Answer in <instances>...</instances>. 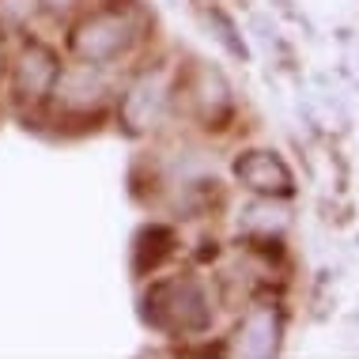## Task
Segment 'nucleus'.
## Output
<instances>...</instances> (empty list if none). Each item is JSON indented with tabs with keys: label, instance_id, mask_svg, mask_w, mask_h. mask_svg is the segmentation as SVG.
<instances>
[{
	"label": "nucleus",
	"instance_id": "1",
	"mask_svg": "<svg viewBox=\"0 0 359 359\" xmlns=\"http://www.w3.org/2000/svg\"><path fill=\"white\" fill-rule=\"evenodd\" d=\"M129 38H133V27L121 12H99L76 31V50L91 57V61H102V57L121 53L129 46Z\"/></svg>",
	"mask_w": 359,
	"mask_h": 359
},
{
	"label": "nucleus",
	"instance_id": "3",
	"mask_svg": "<svg viewBox=\"0 0 359 359\" xmlns=\"http://www.w3.org/2000/svg\"><path fill=\"white\" fill-rule=\"evenodd\" d=\"M46 8H53V12H65V8H72L76 0H42Z\"/></svg>",
	"mask_w": 359,
	"mask_h": 359
},
{
	"label": "nucleus",
	"instance_id": "2",
	"mask_svg": "<svg viewBox=\"0 0 359 359\" xmlns=\"http://www.w3.org/2000/svg\"><path fill=\"white\" fill-rule=\"evenodd\" d=\"M238 174L250 182L254 189H287V174L280 163H273L269 155H250L246 163H238Z\"/></svg>",
	"mask_w": 359,
	"mask_h": 359
}]
</instances>
